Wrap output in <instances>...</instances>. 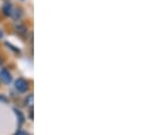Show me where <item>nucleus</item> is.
<instances>
[{"instance_id":"f257e3e1","label":"nucleus","mask_w":146,"mask_h":135,"mask_svg":"<svg viewBox=\"0 0 146 135\" xmlns=\"http://www.w3.org/2000/svg\"><path fill=\"white\" fill-rule=\"evenodd\" d=\"M15 88L17 89V91L19 92H26L29 90V82L24 78H18L16 82H15Z\"/></svg>"},{"instance_id":"f03ea898","label":"nucleus","mask_w":146,"mask_h":135,"mask_svg":"<svg viewBox=\"0 0 146 135\" xmlns=\"http://www.w3.org/2000/svg\"><path fill=\"white\" fill-rule=\"evenodd\" d=\"M0 81L5 84H9L11 82V75L7 69H1L0 70Z\"/></svg>"},{"instance_id":"7ed1b4c3","label":"nucleus","mask_w":146,"mask_h":135,"mask_svg":"<svg viewBox=\"0 0 146 135\" xmlns=\"http://www.w3.org/2000/svg\"><path fill=\"white\" fill-rule=\"evenodd\" d=\"M13 7H11V5L10 3H6L5 6H3V8H2V10H3V14L5 15H7V16H11V14H13Z\"/></svg>"},{"instance_id":"20e7f679","label":"nucleus","mask_w":146,"mask_h":135,"mask_svg":"<svg viewBox=\"0 0 146 135\" xmlns=\"http://www.w3.org/2000/svg\"><path fill=\"white\" fill-rule=\"evenodd\" d=\"M15 29H16V32L19 34H22V35H24V34H26V32H27V29L24 26V25H16L15 26Z\"/></svg>"},{"instance_id":"39448f33","label":"nucleus","mask_w":146,"mask_h":135,"mask_svg":"<svg viewBox=\"0 0 146 135\" xmlns=\"http://www.w3.org/2000/svg\"><path fill=\"white\" fill-rule=\"evenodd\" d=\"M25 104L30 108H33V94H30L29 97H26L25 99Z\"/></svg>"},{"instance_id":"423d86ee","label":"nucleus","mask_w":146,"mask_h":135,"mask_svg":"<svg viewBox=\"0 0 146 135\" xmlns=\"http://www.w3.org/2000/svg\"><path fill=\"white\" fill-rule=\"evenodd\" d=\"M15 112H16V115L19 117V123L22 124V123H23V120H24V117H23V115L19 112V110H16V109H15Z\"/></svg>"},{"instance_id":"0eeeda50","label":"nucleus","mask_w":146,"mask_h":135,"mask_svg":"<svg viewBox=\"0 0 146 135\" xmlns=\"http://www.w3.org/2000/svg\"><path fill=\"white\" fill-rule=\"evenodd\" d=\"M15 135H29V134H27L26 132H23V131H18V132H17V133H16Z\"/></svg>"},{"instance_id":"6e6552de","label":"nucleus","mask_w":146,"mask_h":135,"mask_svg":"<svg viewBox=\"0 0 146 135\" xmlns=\"http://www.w3.org/2000/svg\"><path fill=\"white\" fill-rule=\"evenodd\" d=\"M1 63H2V61H1V59H0V65H1Z\"/></svg>"}]
</instances>
